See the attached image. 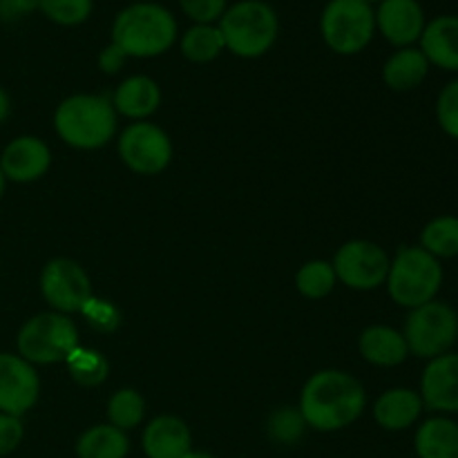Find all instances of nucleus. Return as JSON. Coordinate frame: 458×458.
I'll use <instances>...</instances> for the list:
<instances>
[{
    "label": "nucleus",
    "mask_w": 458,
    "mask_h": 458,
    "mask_svg": "<svg viewBox=\"0 0 458 458\" xmlns=\"http://www.w3.org/2000/svg\"><path fill=\"white\" fill-rule=\"evenodd\" d=\"M177 40V21L159 3H134L121 9L112 22V43L125 56L152 58L168 52Z\"/></svg>",
    "instance_id": "7ed1b4c3"
},
{
    "label": "nucleus",
    "mask_w": 458,
    "mask_h": 458,
    "mask_svg": "<svg viewBox=\"0 0 458 458\" xmlns=\"http://www.w3.org/2000/svg\"><path fill=\"white\" fill-rule=\"evenodd\" d=\"M182 54L192 63H210L226 49L217 25H192L182 36Z\"/></svg>",
    "instance_id": "393cba45"
},
{
    "label": "nucleus",
    "mask_w": 458,
    "mask_h": 458,
    "mask_svg": "<svg viewBox=\"0 0 458 458\" xmlns=\"http://www.w3.org/2000/svg\"><path fill=\"white\" fill-rule=\"evenodd\" d=\"M420 52L441 70L458 72V16H438L420 34Z\"/></svg>",
    "instance_id": "a211bd4d"
},
{
    "label": "nucleus",
    "mask_w": 458,
    "mask_h": 458,
    "mask_svg": "<svg viewBox=\"0 0 458 458\" xmlns=\"http://www.w3.org/2000/svg\"><path fill=\"white\" fill-rule=\"evenodd\" d=\"M141 443L148 458H183L192 450V434L182 419L161 414L143 429Z\"/></svg>",
    "instance_id": "dca6fc26"
},
{
    "label": "nucleus",
    "mask_w": 458,
    "mask_h": 458,
    "mask_svg": "<svg viewBox=\"0 0 458 458\" xmlns=\"http://www.w3.org/2000/svg\"><path fill=\"white\" fill-rule=\"evenodd\" d=\"M125 61H128V56H125L123 49H121L119 45L110 43L107 47L101 49V54H98V70H101L103 74H116V72L125 65Z\"/></svg>",
    "instance_id": "f704fd0d"
},
{
    "label": "nucleus",
    "mask_w": 458,
    "mask_h": 458,
    "mask_svg": "<svg viewBox=\"0 0 458 458\" xmlns=\"http://www.w3.org/2000/svg\"><path fill=\"white\" fill-rule=\"evenodd\" d=\"M4 186H7V179H4L3 170H0V199H3V195H4Z\"/></svg>",
    "instance_id": "58836bf2"
},
{
    "label": "nucleus",
    "mask_w": 458,
    "mask_h": 458,
    "mask_svg": "<svg viewBox=\"0 0 458 458\" xmlns=\"http://www.w3.org/2000/svg\"><path fill=\"white\" fill-rule=\"evenodd\" d=\"M420 246L434 258H456L458 255V217L443 215L432 219L420 233Z\"/></svg>",
    "instance_id": "bb28decb"
},
{
    "label": "nucleus",
    "mask_w": 458,
    "mask_h": 458,
    "mask_svg": "<svg viewBox=\"0 0 458 458\" xmlns=\"http://www.w3.org/2000/svg\"><path fill=\"white\" fill-rule=\"evenodd\" d=\"M52 165V150L47 143L31 134L9 141L0 155V170L13 183H31L45 177Z\"/></svg>",
    "instance_id": "ddd939ff"
},
{
    "label": "nucleus",
    "mask_w": 458,
    "mask_h": 458,
    "mask_svg": "<svg viewBox=\"0 0 458 458\" xmlns=\"http://www.w3.org/2000/svg\"><path fill=\"white\" fill-rule=\"evenodd\" d=\"M40 378L31 362L18 353H0V411L21 419L38 403Z\"/></svg>",
    "instance_id": "f8f14e48"
},
{
    "label": "nucleus",
    "mask_w": 458,
    "mask_h": 458,
    "mask_svg": "<svg viewBox=\"0 0 458 458\" xmlns=\"http://www.w3.org/2000/svg\"><path fill=\"white\" fill-rule=\"evenodd\" d=\"M423 407V398L414 389H387L374 403V419L383 429L403 432L419 420Z\"/></svg>",
    "instance_id": "6ab92c4d"
},
{
    "label": "nucleus",
    "mask_w": 458,
    "mask_h": 458,
    "mask_svg": "<svg viewBox=\"0 0 458 458\" xmlns=\"http://www.w3.org/2000/svg\"><path fill=\"white\" fill-rule=\"evenodd\" d=\"M335 282L338 277H335L334 264L325 259H311L295 273V286L309 300L327 298L335 289Z\"/></svg>",
    "instance_id": "cd10ccee"
},
{
    "label": "nucleus",
    "mask_w": 458,
    "mask_h": 458,
    "mask_svg": "<svg viewBox=\"0 0 458 458\" xmlns=\"http://www.w3.org/2000/svg\"><path fill=\"white\" fill-rule=\"evenodd\" d=\"M437 116L441 128L450 137L458 139V79L447 83L443 92L438 94L437 101Z\"/></svg>",
    "instance_id": "2f4dec72"
},
{
    "label": "nucleus",
    "mask_w": 458,
    "mask_h": 458,
    "mask_svg": "<svg viewBox=\"0 0 458 458\" xmlns=\"http://www.w3.org/2000/svg\"><path fill=\"white\" fill-rule=\"evenodd\" d=\"M79 344V329L74 320L56 311H45L30 318L21 327L16 338L18 356L34 367L65 362Z\"/></svg>",
    "instance_id": "423d86ee"
},
{
    "label": "nucleus",
    "mask_w": 458,
    "mask_h": 458,
    "mask_svg": "<svg viewBox=\"0 0 458 458\" xmlns=\"http://www.w3.org/2000/svg\"><path fill=\"white\" fill-rule=\"evenodd\" d=\"M403 338L414 356L428 358V360L443 356L450 352L458 338L456 311L450 304L437 302V300L411 309Z\"/></svg>",
    "instance_id": "6e6552de"
},
{
    "label": "nucleus",
    "mask_w": 458,
    "mask_h": 458,
    "mask_svg": "<svg viewBox=\"0 0 458 458\" xmlns=\"http://www.w3.org/2000/svg\"><path fill=\"white\" fill-rule=\"evenodd\" d=\"M219 31L228 52L240 58H259L276 45L280 21L264 0H240L219 18Z\"/></svg>",
    "instance_id": "20e7f679"
},
{
    "label": "nucleus",
    "mask_w": 458,
    "mask_h": 458,
    "mask_svg": "<svg viewBox=\"0 0 458 458\" xmlns=\"http://www.w3.org/2000/svg\"><path fill=\"white\" fill-rule=\"evenodd\" d=\"M183 458H215L213 454H208V452H201V450H191Z\"/></svg>",
    "instance_id": "4c0bfd02"
},
{
    "label": "nucleus",
    "mask_w": 458,
    "mask_h": 458,
    "mask_svg": "<svg viewBox=\"0 0 458 458\" xmlns=\"http://www.w3.org/2000/svg\"><path fill=\"white\" fill-rule=\"evenodd\" d=\"M365 407L367 394L360 380L343 369H322L304 383L298 410L307 428L338 432L356 423Z\"/></svg>",
    "instance_id": "f257e3e1"
},
{
    "label": "nucleus",
    "mask_w": 458,
    "mask_h": 458,
    "mask_svg": "<svg viewBox=\"0 0 458 458\" xmlns=\"http://www.w3.org/2000/svg\"><path fill=\"white\" fill-rule=\"evenodd\" d=\"M423 405L443 414H458V353H443L428 362L420 378Z\"/></svg>",
    "instance_id": "2eb2a0df"
},
{
    "label": "nucleus",
    "mask_w": 458,
    "mask_h": 458,
    "mask_svg": "<svg viewBox=\"0 0 458 458\" xmlns=\"http://www.w3.org/2000/svg\"><path fill=\"white\" fill-rule=\"evenodd\" d=\"M376 30L392 45L411 47L425 30V12L419 0H383L376 9Z\"/></svg>",
    "instance_id": "4468645a"
},
{
    "label": "nucleus",
    "mask_w": 458,
    "mask_h": 458,
    "mask_svg": "<svg viewBox=\"0 0 458 458\" xmlns=\"http://www.w3.org/2000/svg\"><path fill=\"white\" fill-rule=\"evenodd\" d=\"M110 101L116 114L132 121H148V116L159 110L161 89L150 76H128L125 81H121Z\"/></svg>",
    "instance_id": "f3484780"
},
{
    "label": "nucleus",
    "mask_w": 458,
    "mask_h": 458,
    "mask_svg": "<svg viewBox=\"0 0 458 458\" xmlns=\"http://www.w3.org/2000/svg\"><path fill=\"white\" fill-rule=\"evenodd\" d=\"M327 47L352 56L362 52L376 34V13L365 0H329L320 18Z\"/></svg>",
    "instance_id": "0eeeda50"
},
{
    "label": "nucleus",
    "mask_w": 458,
    "mask_h": 458,
    "mask_svg": "<svg viewBox=\"0 0 458 458\" xmlns=\"http://www.w3.org/2000/svg\"><path fill=\"white\" fill-rule=\"evenodd\" d=\"M429 72V61L416 47H401L383 65V81L394 92H410L419 88Z\"/></svg>",
    "instance_id": "412c9836"
},
{
    "label": "nucleus",
    "mask_w": 458,
    "mask_h": 458,
    "mask_svg": "<svg viewBox=\"0 0 458 458\" xmlns=\"http://www.w3.org/2000/svg\"><path fill=\"white\" fill-rule=\"evenodd\" d=\"M143 416H146V401L137 389L123 387L112 394L110 401H107V420L121 432L139 428Z\"/></svg>",
    "instance_id": "a878e982"
},
{
    "label": "nucleus",
    "mask_w": 458,
    "mask_h": 458,
    "mask_svg": "<svg viewBox=\"0 0 458 458\" xmlns=\"http://www.w3.org/2000/svg\"><path fill=\"white\" fill-rule=\"evenodd\" d=\"M267 429L268 437H271L273 441L291 445V443H295L298 438H302L307 423H304L298 407H282V410H276L268 416Z\"/></svg>",
    "instance_id": "c756f323"
},
{
    "label": "nucleus",
    "mask_w": 458,
    "mask_h": 458,
    "mask_svg": "<svg viewBox=\"0 0 458 458\" xmlns=\"http://www.w3.org/2000/svg\"><path fill=\"white\" fill-rule=\"evenodd\" d=\"M183 13L197 25H213L224 16L228 0H179Z\"/></svg>",
    "instance_id": "473e14b6"
},
{
    "label": "nucleus",
    "mask_w": 458,
    "mask_h": 458,
    "mask_svg": "<svg viewBox=\"0 0 458 458\" xmlns=\"http://www.w3.org/2000/svg\"><path fill=\"white\" fill-rule=\"evenodd\" d=\"M358 349H360V356L376 367H396L410 356L401 331L385 325L367 327L358 340Z\"/></svg>",
    "instance_id": "aec40b11"
},
{
    "label": "nucleus",
    "mask_w": 458,
    "mask_h": 458,
    "mask_svg": "<svg viewBox=\"0 0 458 458\" xmlns=\"http://www.w3.org/2000/svg\"><path fill=\"white\" fill-rule=\"evenodd\" d=\"M334 271L338 282L353 291H374L387 282L389 255L383 246L369 240L344 242L334 258Z\"/></svg>",
    "instance_id": "9d476101"
},
{
    "label": "nucleus",
    "mask_w": 458,
    "mask_h": 458,
    "mask_svg": "<svg viewBox=\"0 0 458 458\" xmlns=\"http://www.w3.org/2000/svg\"><path fill=\"white\" fill-rule=\"evenodd\" d=\"M130 452L128 434L114 425H94L76 441L79 458H125Z\"/></svg>",
    "instance_id": "5701e85b"
},
{
    "label": "nucleus",
    "mask_w": 458,
    "mask_h": 458,
    "mask_svg": "<svg viewBox=\"0 0 458 458\" xmlns=\"http://www.w3.org/2000/svg\"><path fill=\"white\" fill-rule=\"evenodd\" d=\"M389 298L405 309L423 307L437 298L443 284V267L423 246H401L387 273Z\"/></svg>",
    "instance_id": "39448f33"
},
{
    "label": "nucleus",
    "mask_w": 458,
    "mask_h": 458,
    "mask_svg": "<svg viewBox=\"0 0 458 458\" xmlns=\"http://www.w3.org/2000/svg\"><path fill=\"white\" fill-rule=\"evenodd\" d=\"M38 9V0H0V21H18Z\"/></svg>",
    "instance_id": "c9c22d12"
},
{
    "label": "nucleus",
    "mask_w": 458,
    "mask_h": 458,
    "mask_svg": "<svg viewBox=\"0 0 458 458\" xmlns=\"http://www.w3.org/2000/svg\"><path fill=\"white\" fill-rule=\"evenodd\" d=\"M40 293L56 313H81L92 298V282L79 262L67 258L49 259L40 273Z\"/></svg>",
    "instance_id": "9b49d317"
},
{
    "label": "nucleus",
    "mask_w": 458,
    "mask_h": 458,
    "mask_svg": "<svg viewBox=\"0 0 458 458\" xmlns=\"http://www.w3.org/2000/svg\"><path fill=\"white\" fill-rule=\"evenodd\" d=\"M25 437V428L18 416L0 411V456H7L16 450Z\"/></svg>",
    "instance_id": "72a5a7b5"
},
{
    "label": "nucleus",
    "mask_w": 458,
    "mask_h": 458,
    "mask_svg": "<svg viewBox=\"0 0 458 458\" xmlns=\"http://www.w3.org/2000/svg\"><path fill=\"white\" fill-rule=\"evenodd\" d=\"M414 445L419 458H458V423L445 416L425 420Z\"/></svg>",
    "instance_id": "4be33fe9"
},
{
    "label": "nucleus",
    "mask_w": 458,
    "mask_h": 458,
    "mask_svg": "<svg viewBox=\"0 0 458 458\" xmlns=\"http://www.w3.org/2000/svg\"><path fill=\"white\" fill-rule=\"evenodd\" d=\"M72 380L81 387H98L110 374V362L101 352L89 347H76L65 360Z\"/></svg>",
    "instance_id": "b1692460"
},
{
    "label": "nucleus",
    "mask_w": 458,
    "mask_h": 458,
    "mask_svg": "<svg viewBox=\"0 0 458 458\" xmlns=\"http://www.w3.org/2000/svg\"><path fill=\"white\" fill-rule=\"evenodd\" d=\"M119 114L107 97L72 94L58 103L54 112V130L70 148L98 150L116 137Z\"/></svg>",
    "instance_id": "f03ea898"
},
{
    "label": "nucleus",
    "mask_w": 458,
    "mask_h": 458,
    "mask_svg": "<svg viewBox=\"0 0 458 458\" xmlns=\"http://www.w3.org/2000/svg\"><path fill=\"white\" fill-rule=\"evenodd\" d=\"M9 112H12V98L0 88V123H4L9 119Z\"/></svg>",
    "instance_id": "e433bc0d"
},
{
    "label": "nucleus",
    "mask_w": 458,
    "mask_h": 458,
    "mask_svg": "<svg viewBox=\"0 0 458 458\" xmlns=\"http://www.w3.org/2000/svg\"><path fill=\"white\" fill-rule=\"evenodd\" d=\"M119 157L132 173L159 174L173 161V141L164 128L150 121H134L119 134Z\"/></svg>",
    "instance_id": "1a4fd4ad"
},
{
    "label": "nucleus",
    "mask_w": 458,
    "mask_h": 458,
    "mask_svg": "<svg viewBox=\"0 0 458 458\" xmlns=\"http://www.w3.org/2000/svg\"><path fill=\"white\" fill-rule=\"evenodd\" d=\"M94 0H38V9L56 25L76 27L92 13Z\"/></svg>",
    "instance_id": "c85d7f7f"
},
{
    "label": "nucleus",
    "mask_w": 458,
    "mask_h": 458,
    "mask_svg": "<svg viewBox=\"0 0 458 458\" xmlns=\"http://www.w3.org/2000/svg\"><path fill=\"white\" fill-rule=\"evenodd\" d=\"M365 3H367V4H374V3L380 4V3H383V0H365Z\"/></svg>",
    "instance_id": "ea45409f"
},
{
    "label": "nucleus",
    "mask_w": 458,
    "mask_h": 458,
    "mask_svg": "<svg viewBox=\"0 0 458 458\" xmlns=\"http://www.w3.org/2000/svg\"><path fill=\"white\" fill-rule=\"evenodd\" d=\"M81 316L98 334H112V331H116L121 327V309L114 302H110V300L94 298V295L83 307Z\"/></svg>",
    "instance_id": "7c9ffc66"
}]
</instances>
